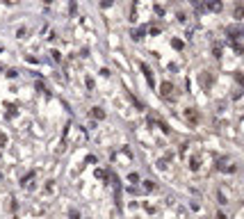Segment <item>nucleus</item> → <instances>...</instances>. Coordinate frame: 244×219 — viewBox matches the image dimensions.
<instances>
[{"mask_svg":"<svg viewBox=\"0 0 244 219\" xmlns=\"http://www.w3.org/2000/svg\"><path fill=\"white\" fill-rule=\"evenodd\" d=\"M217 169L219 171H226V173H230V171H235V167H233V160H230V157H219L217 160Z\"/></svg>","mask_w":244,"mask_h":219,"instance_id":"1","label":"nucleus"},{"mask_svg":"<svg viewBox=\"0 0 244 219\" xmlns=\"http://www.w3.org/2000/svg\"><path fill=\"white\" fill-rule=\"evenodd\" d=\"M185 119L189 121V123H196V121H198V114H196V110H194V107L185 110Z\"/></svg>","mask_w":244,"mask_h":219,"instance_id":"2","label":"nucleus"},{"mask_svg":"<svg viewBox=\"0 0 244 219\" xmlns=\"http://www.w3.org/2000/svg\"><path fill=\"white\" fill-rule=\"evenodd\" d=\"M91 116H93V119H105L103 107H93V110H91Z\"/></svg>","mask_w":244,"mask_h":219,"instance_id":"3","label":"nucleus"},{"mask_svg":"<svg viewBox=\"0 0 244 219\" xmlns=\"http://www.w3.org/2000/svg\"><path fill=\"white\" fill-rule=\"evenodd\" d=\"M171 84H169V82H162V87H160V91H162V96H169V94H171Z\"/></svg>","mask_w":244,"mask_h":219,"instance_id":"4","label":"nucleus"},{"mask_svg":"<svg viewBox=\"0 0 244 219\" xmlns=\"http://www.w3.org/2000/svg\"><path fill=\"white\" fill-rule=\"evenodd\" d=\"M141 71L146 73V80H148V84H153V73H151V68H148V66H141Z\"/></svg>","mask_w":244,"mask_h":219,"instance_id":"5","label":"nucleus"},{"mask_svg":"<svg viewBox=\"0 0 244 219\" xmlns=\"http://www.w3.org/2000/svg\"><path fill=\"white\" fill-rule=\"evenodd\" d=\"M210 7H212L214 11H219V9H221V2H219V0H217V2H212V5H210Z\"/></svg>","mask_w":244,"mask_h":219,"instance_id":"6","label":"nucleus"},{"mask_svg":"<svg viewBox=\"0 0 244 219\" xmlns=\"http://www.w3.org/2000/svg\"><path fill=\"white\" fill-rule=\"evenodd\" d=\"M214 219H228V217H226L223 212H217V217H214Z\"/></svg>","mask_w":244,"mask_h":219,"instance_id":"7","label":"nucleus"},{"mask_svg":"<svg viewBox=\"0 0 244 219\" xmlns=\"http://www.w3.org/2000/svg\"><path fill=\"white\" fill-rule=\"evenodd\" d=\"M5 141H7V137L2 135V132H0V144H5Z\"/></svg>","mask_w":244,"mask_h":219,"instance_id":"8","label":"nucleus"}]
</instances>
